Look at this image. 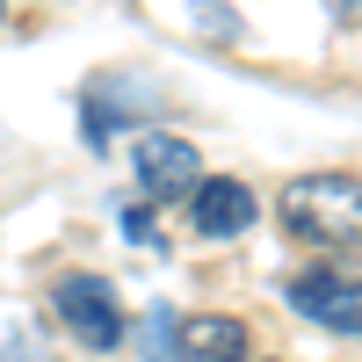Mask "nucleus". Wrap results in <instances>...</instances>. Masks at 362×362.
<instances>
[{
  "mask_svg": "<svg viewBox=\"0 0 362 362\" xmlns=\"http://www.w3.org/2000/svg\"><path fill=\"white\" fill-rule=\"evenodd\" d=\"M283 225L312 247H362V181L355 174H297L283 189Z\"/></svg>",
  "mask_w": 362,
  "mask_h": 362,
  "instance_id": "obj_1",
  "label": "nucleus"
},
{
  "mask_svg": "<svg viewBox=\"0 0 362 362\" xmlns=\"http://www.w3.org/2000/svg\"><path fill=\"white\" fill-rule=\"evenodd\" d=\"M51 312H58V326L87 348V355H109V348H124V305H116V283L109 276H58V290H51Z\"/></svg>",
  "mask_w": 362,
  "mask_h": 362,
  "instance_id": "obj_2",
  "label": "nucleus"
},
{
  "mask_svg": "<svg viewBox=\"0 0 362 362\" xmlns=\"http://www.w3.org/2000/svg\"><path fill=\"white\" fill-rule=\"evenodd\" d=\"M283 297H290V312L319 319L326 334H362V283H348V268L319 261V268H305V276H290Z\"/></svg>",
  "mask_w": 362,
  "mask_h": 362,
  "instance_id": "obj_3",
  "label": "nucleus"
},
{
  "mask_svg": "<svg viewBox=\"0 0 362 362\" xmlns=\"http://www.w3.org/2000/svg\"><path fill=\"white\" fill-rule=\"evenodd\" d=\"M131 167H138V189L153 196V203H174V196H189L196 181H203L196 145H189V138H174V131H145V138H138V153H131Z\"/></svg>",
  "mask_w": 362,
  "mask_h": 362,
  "instance_id": "obj_4",
  "label": "nucleus"
},
{
  "mask_svg": "<svg viewBox=\"0 0 362 362\" xmlns=\"http://www.w3.org/2000/svg\"><path fill=\"white\" fill-rule=\"evenodd\" d=\"M189 218H196L203 239H239V232L261 218V203H254V189H247L239 174H210V181H196Z\"/></svg>",
  "mask_w": 362,
  "mask_h": 362,
  "instance_id": "obj_5",
  "label": "nucleus"
},
{
  "mask_svg": "<svg viewBox=\"0 0 362 362\" xmlns=\"http://www.w3.org/2000/svg\"><path fill=\"white\" fill-rule=\"evenodd\" d=\"M174 355L181 362H247V326L225 312H189L174 326Z\"/></svg>",
  "mask_w": 362,
  "mask_h": 362,
  "instance_id": "obj_6",
  "label": "nucleus"
},
{
  "mask_svg": "<svg viewBox=\"0 0 362 362\" xmlns=\"http://www.w3.org/2000/svg\"><path fill=\"white\" fill-rule=\"evenodd\" d=\"M0 15H8V0H0Z\"/></svg>",
  "mask_w": 362,
  "mask_h": 362,
  "instance_id": "obj_7",
  "label": "nucleus"
}]
</instances>
